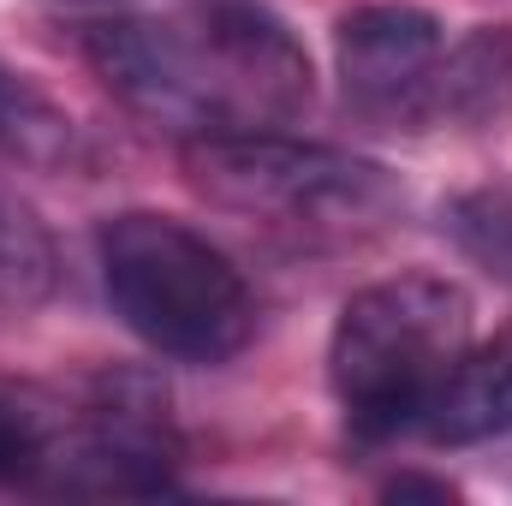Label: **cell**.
Wrapping results in <instances>:
<instances>
[{
	"instance_id": "cell-1",
	"label": "cell",
	"mask_w": 512,
	"mask_h": 506,
	"mask_svg": "<svg viewBox=\"0 0 512 506\" xmlns=\"http://www.w3.org/2000/svg\"><path fill=\"white\" fill-rule=\"evenodd\" d=\"M84 60L114 102L185 143L280 131L316 102L304 42L262 0H197L179 18H102L84 30Z\"/></svg>"
},
{
	"instance_id": "cell-2",
	"label": "cell",
	"mask_w": 512,
	"mask_h": 506,
	"mask_svg": "<svg viewBox=\"0 0 512 506\" xmlns=\"http://www.w3.org/2000/svg\"><path fill=\"white\" fill-rule=\"evenodd\" d=\"M471 352V292L447 274H387L358 286L328 334V387L358 441L423 429Z\"/></svg>"
},
{
	"instance_id": "cell-3",
	"label": "cell",
	"mask_w": 512,
	"mask_h": 506,
	"mask_svg": "<svg viewBox=\"0 0 512 506\" xmlns=\"http://www.w3.org/2000/svg\"><path fill=\"white\" fill-rule=\"evenodd\" d=\"M96 268L114 316L173 364H227L251 346L256 298L239 262L161 209H120L96 227Z\"/></svg>"
},
{
	"instance_id": "cell-4",
	"label": "cell",
	"mask_w": 512,
	"mask_h": 506,
	"mask_svg": "<svg viewBox=\"0 0 512 506\" xmlns=\"http://www.w3.org/2000/svg\"><path fill=\"white\" fill-rule=\"evenodd\" d=\"M185 173L209 203L310 239H364L405 215V185L382 161L286 131L191 137Z\"/></svg>"
},
{
	"instance_id": "cell-5",
	"label": "cell",
	"mask_w": 512,
	"mask_h": 506,
	"mask_svg": "<svg viewBox=\"0 0 512 506\" xmlns=\"http://www.w3.org/2000/svg\"><path fill=\"white\" fill-rule=\"evenodd\" d=\"M447 60V24L411 0H364L334 24L340 96L382 131L435 126V84Z\"/></svg>"
},
{
	"instance_id": "cell-6",
	"label": "cell",
	"mask_w": 512,
	"mask_h": 506,
	"mask_svg": "<svg viewBox=\"0 0 512 506\" xmlns=\"http://www.w3.org/2000/svg\"><path fill=\"white\" fill-rule=\"evenodd\" d=\"M179 471V435L167 399L143 376H108L78 405L60 495H167Z\"/></svg>"
},
{
	"instance_id": "cell-7",
	"label": "cell",
	"mask_w": 512,
	"mask_h": 506,
	"mask_svg": "<svg viewBox=\"0 0 512 506\" xmlns=\"http://www.w3.org/2000/svg\"><path fill=\"white\" fill-rule=\"evenodd\" d=\"M512 120V24H471L447 36L441 84H435V126L495 131Z\"/></svg>"
},
{
	"instance_id": "cell-8",
	"label": "cell",
	"mask_w": 512,
	"mask_h": 506,
	"mask_svg": "<svg viewBox=\"0 0 512 506\" xmlns=\"http://www.w3.org/2000/svg\"><path fill=\"white\" fill-rule=\"evenodd\" d=\"M423 435L435 447H477L512 435V322L459 358V370L447 376L441 399L423 417Z\"/></svg>"
},
{
	"instance_id": "cell-9",
	"label": "cell",
	"mask_w": 512,
	"mask_h": 506,
	"mask_svg": "<svg viewBox=\"0 0 512 506\" xmlns=\"http://www.w3.org/2000/svg\"><path fill=\"white\" fill-rule=\"evenodd\" d=\"M78 411L30 381L0 376V489H54Z\"/></svg>"
},
{
	"instance_id": "cell-10",
	"label": "cell",
	"mask_w": 512,
	"mask_h": 506,
	"mask_svg": "<svg viewBox=\"0 0 512 506\" xmlns=\"http://www.w3.org/2000/svg\"><path fill=\"white\" fill-rule=\"evenodd\" d=\"M78 155L72 114L24 72L0 66V161L18 167H66Z\"/></svg>"
},
{
	"instance_id": "cell-11",
	"label": "cell",
	"mask_w": 512,
	"mask_h": 506,
	"mask_svg": "<svg viewBox=\"0 0 512 506\" xmlns=\"http://www.w3.org/2000/svg\"><path fill=\"white\" fill-rule=\"evenodd\" d=\"M60 286V251L42 215L0 185V304H42Z\"/></svg>"
},
{
	"instance_id": "cell-12",
	"label": "cell",
	"mask_w": 512,
	"mask_h": 506,
	"mask_svg": "<svg viewBox=\"0 0 512 506\" xmlns=\"http://www.w3.org/2000/svg\"><path fill=\"white\" fill-rule=\"evenodd\" d=\"M441 233L465 262L512 286V185H483V191L453 197L441 209Z\"/></svg>"
},
{
	"instance_id": "cell-13",
	"label": "cell",
	"mask_w": 512,
	"mask_h": 506,
	"mask_svg": "<svg viewBox=\"0 0 512 506\" xmlns=\"http://www.w3.org/2000/svg\"><path fill=\"white\" fill-rule=\"evenodd\" d=\"M387 501H459V489L447 477H423V471H399L382 483Z\"/></svg>"
},
{
	"instance_id": "cell-14",
	"label": "cell",
	"mask_w": 512,
	"mask_h": 506,
	"mask_svg": "<svg viewBox=\"0 0 512 506\" xmlns=\"http://www.w3.org/2000/svg\"><path fill=\"white\" fill-rule=\"evenodd\" d=\"M72 6H120V0H72Z\"/></svg>"
}]
</instances>
